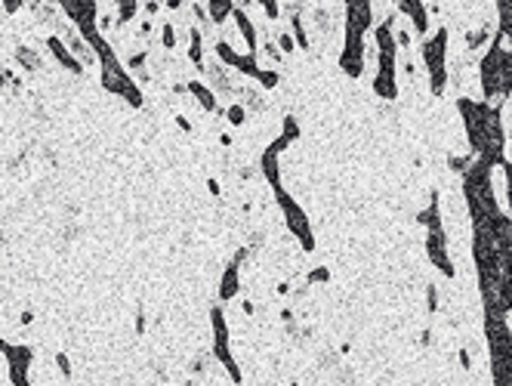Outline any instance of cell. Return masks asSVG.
<instances>
[{
  "label": "cell",
  "instance_id": "obj_1",
  "mask_svg": "<svg viewBox=\"0 0 512 386\" xmlns=\"http://www.w3.org/2000/svg\"><path fill=\"white\" fill-rule=\"evenodd\" d=\"M185 90H189V96L194 99V106H198L201 111H207V115H216V111H219L216 93L210 90L201 77H189V80H185Z\"/></svg>",
  "mask_w": 512,
  "mask_h": 386
},
{
  "label": "cell",
  "instance_id": "obj_2",
  "mask_svg": "<svg viewBox=\"0 0 512 386\" xmlns=\"http://www.w3.org/2000/svg\"><path fill=\"white\" fill-rule=\"evenodd\" d=\"M44 44H46V50H50V56H53V59L59 62V68H65V71H68V75H80V71H84V68L77 66V59H75V56L68 53V46L62 44V37H59V35H50V37L44 40Z\"/></svg>",
  "mask_w": 512,
  "mask_h": 386
},
{
  "label": "cell",
  "instance_id": "obj_3",
  "mask_svg": "<svg viewBox=\"0 0 512 386\" xmlns=\"http://www.w3.org/2000/svg\"><path fill=\"white\" fill-rule=\"evenodd\" d=\"M13 59H15V66L19 68H25L28 75H35V71H44V59H40V53L35 50V46H28V44H19L13 50Z\"/></svg>",
  "mask_w": 512,
  "mask_h": 386
},
{
  "label": "cell",
  "instance_id": "obj_4",
  "mask_svg": "<svg viewBox=\"0 0 512 386\" xmlns=\"http://www.w3.org/2000/svg\"><path fill=\"white\" fill-rule=\"evenodd\" d=\"M161 46H164L167 53H173L176 46H180V28H176V22H164V25H161Z\"/></svg>",
  "mask_w": 512,
  "mask_h": 386
},
{
  "label": "cell",
  "instance_id": "obj_5",
  "mask_svg": "<svg viewBox=\"0 0 512 386\" xmlns=\"http://www.w3.org/2000/svg\"><path fill=\"white\" fill-rule=\"evenodd\" d=\"M223 115H225V120H229L232 127H244V120H247V108H244L241 102H229Z\"/></svg>",
  "mask_w": 512,
  "mask_h": 386
},
{
  "label": "cell",
  "instance_id": "obj_6",
  "mask_svg": "<svg viewBox=\"0 0 512 386\" xmlns=\"http://www.w3.org/2000/svg\"><path fill=\"white\" fill-rule=\"evenodd\" d=\"M56 368H59V374L65 377V380L71 377V359L65 356V352H56Z\"/></svg>",
  "mask_w": 512,
  "mask_h": 386
},
{
  "label": "cell",
  "instance_id": "obj_7",
  "mask_svg": "<svg viewBox=\"0 0 512 386\" xmlns=\"http://www.w3.org/2000/svg\"><path fill=\"white\" fill-rule=\"evenodd\" d=\"M176 124H180V130H185V133H192V120L185 118V115H176Z\"/></svg>",
  "mask_w": 512,
  "mask_h": 386
},
{
  "label": "cell",
  "instance_id": "obj_8",
  "mask_svg": "<svg viewBox=\"0 0 512 386\" xmlns=\"http://www.w3.org/2000/svg\"><path fill=\"white\" fill-rule=\"evenodd\" d=\"M31 321H35V312L25 309V312H22V325H31Z\"/></svg>",
  "mask_w": 512,
  "mask_h": 386
}]
</instances>
